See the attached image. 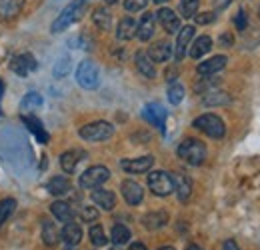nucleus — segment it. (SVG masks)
Instances as JSON below:
<instances>
[{
    "mask_svg": "<svg viewBox=\"0 0 260 250\" xmlns=\"http://www.w3.org/2000/svg\"><path fill=\"white\" fill-rule=\"evenodd\" d=\"M90 2L92 0H72L70 4H66L64 8H62V12L56 16V20L52 22V32L54 34L64 32L68 26H72L74 22H78L84 16V12H86V8H88Z\"/></svg>",
    "mask_w": 260,
    "mask_h": 250,
    "instance_id": "nucleus-1",
    "label": "nucleus"
},
{
    "mask_svg": "<svg viewBox=\"0 0 260 250\" xmlns=\"http://www.w3.org/2000/svg\"><path fill=\"white\" fill-rule=\"evenodd\" d=\"M176 152H178V157L182 158L186 164H190V166H200V164L206 160V154H208L206 144L200 142V140H196V138H186V140H182Z\"/></svg>",
    "mask_w": 260,
    "mask_h": 250,
    "instance_id": "nucleus-2",
    "label": "nucleus"
},
{
    "mask_svg": "<svg viewBox=\"0 0 260 250\" xmlns=\"http://www.w3.org/2000/svg\"><path fill=\"white\" fill-rule=\"evenodd\" d=\"M192 124H194L196 130L204 132L206 136H210V138H214V140H220V138H224V134H226V126L222 122V118L216 116V114H202V116L194 118Z\"/></svg>",
    "mask_w": 260,
    "mask_h": 250,
    "instance_id": "nucleus-3",
    "label": "nucleus"
},
{
    "mask_svg": "<svg viewBox=\"0 0 260 250\" xmlns=\"http://www.w3.org/2000/svg\"><path fill=\"white\" fill-rule=\"evenodd\" d=\"M80 138L88 140V142H104L108 138H112L114 134V126L106 120H96V122H90V124H84L78 130Z\"/></svg>",
    "mask_w": 260,
    "mask_h": 250,
    "instance_id": "nucleus-4",
    "label": "nucleus"
},
{
    "mask_svg": "<svg viewBox=\"0 0 260 250\" xmlns=\"http://www.w3.org/2000/svg\"><path fill=\"white\" fill-rule=\"evenodd\" d=\"M76 82L86 88V90H94L100 82V72L98 66L92 60H82L76 68Z\"/></svg>",
    "mask_w": 260,
    "mask_h": 250,
    "instance_id": "nucleus-5",
    "label": "nucleus"
},
{
    "mask_svg": "<svg viewBox=\"0 0 260 250\" xmlns=\"http://www.w3.org/2000/svg\"><path fill=\"white\" fill-rule=\"evenodd\" d=\"M148 186L152 190V194L156 196H168L174 192V180L172 174L164 172V170H154L148 174Z\"/></svg>",
    "mask_w": 260,
    "mask_h": 250,
    "instance_id": "nucleus-6",
    "label": "nucleus"
},
{
    "mask_svg": "<svg viewBox=\"0 0 260 250\" xmlns=\"http://www.w3.org/2000/svg\"><path fill=\"white\" fill-rule=\"evenodd\" d=\"M110 178V170L106 166H90L88 170L82 172L80 176V186L86 188V190H94V188L102 186L106 180Z\"/></svg>",
    "mask_w": 260,
    "mask_h": 250,
    "instance_id": "nucleus-7",
    "label": "nucleus"
},
{
    "mask_svg": "<svg viewBox=\"0 0 260 250\" xmlns=\"http://www.w3.org/2000/svg\"><path fill=\"white\" fill-rule=\"evenodd\" d=\"M152 164H154V157H138L120 160V168L128 174H144L152 168Z\"/></svg>",
    "mask_w": 260,
    "mask_h": 250,
    "instance_id": "nucleus-8",
    "label": "nucleus"
},
{
    "mask_svg": "<svg viewBox=\"0 0 260 250\" xmlns=\"http://www.w3.org/2000/svg\"><path fill=\"white\" fill-rule=\"evenodd\" d=\"M192 38H194V26H182L178 30V38H176V44H174V58L176 60H182L186 56Z\"/></svg>",
    "mask_w": 260,
    "mask_h": 250,
    "instance_id": "nucleus-9",
    "label": "nucleus"
},
{
    "mask_svg": "<svg viewBox=\"0 0 260 250\" xmlns=\"http://www.w3.org/2000/svg\"><path fill=\"white\" fill-rule=\"evenodd\" d=\"M226 63H228V58L224 54H216V56H212V58H208V60L198 64L196 72H198L202 78H208V76H214L216 72H220V70L226 66Z\"/></svg>",
    "mask_w": 260,
    "mask_h": 250,
    "instance_id": "nucleus-10",
    "label": "nucleus"
},
{
    "mask_svg": "<svg viewBox=\"0 0 260 250\" xmlns=\"http://www.w3.org/2000/svg\"><path fill=\"white\" fill-rule=\"evenodd\" d=\"M10 70L18 76H28L32 70H36V60L30 52H24V54H18L12 58L10 63Z\"/></svg>",
    "mask_w": 260,
    "mask_h": 250,
    "instance_id": "nucleus-11",
    "label": "nucleus"
},
{
    "mask_svg": "<svg viewBox=\"0 0 260 250\" xmlns=\"http://www.w3.org/2000/svg\"><path fill=\"white\" fill-rule=\"evenodd\" d=\"M156 18H158V22L162 24V28L168 34H174V32L180 30V18L176 16L174 10H170V8H158Z\"/></svg>",
    "mask_w": 260,
    "mask_h": 250,
    "instance_id": "nucleus-12",
    "label": "nucleus"
},
{
    "mask_svg": "<svg viewBox=\"0 0 260 250\" xmlns=\"http://www.w3.org/2000/svg\"><path fill=\"white\" fill-rule=\"evenodd\" d=\"M154 20H156V16L152 12L142 14V18L136 22V36H138V40L146 42V40L152 38V34H154Z\"/></svg>",
    "mask_w": 260,
    "mask_h": 250,
    "instance_id": "nucleus-13",
    "label": "nucleus"
},
{
    "mask_svg": "<svg viewBox=\"0 0 260 250\" xmlns=\"http://www.w3.org/2000/svg\"><path fill=\"white\" fill-rule=\"evenodd\" d=\"M122 196H124V200L128 202L130 206H138L142 202V198H144V190L134 180H124L122 182Z\"/></svg>",
    "mask_w": 260,
    "mask_h": 250,
    "instance_id": "nucleus-14",
    "label": "nucleus"
},
{
    "mask_svg": "<svg viewBox=\"0 0 260 250\" xmlns=\"http://www.w3.org/2000/svg\"><path fill=\"white\" fill-rule=\"evenodd\" d=\"M86 158V152L84 150H66L64 154L60 157V166L66 174H74L76 172V166Z\"/></svg>",
    "mask_w": 260,
    "mask_h": 250,
    "instance_id": "nucleus-15",
    "label": "nucleus"
},
{
    "mask_svg": "<svg viewBox=\"0 0 260 250\" xmlns=\"http://www.w3.org/2000/svg\"><path fill=\"white\" fill-rule=\"evenodd\" d=\"M146 54L150 56L152 63H166L172 56V44L168 40H158L150 46V50Z\"/></svg>",
    "mask_w": 260,
    "mask_h": 250,
    "instance_id": "nucleus-16",
    "label": "nucleus"
},
{
    "mask_svg": "<svg viewBox=\"0 0 260 250\" xmlns=\"http://www.w3.org/2000/svg\"><path fill=\"white\" fill-rule=\"evenodd\" d=\"M142 116L148 120V122H152L154 126H158L160 130H164V120H166V110H164L160 104H146L144 106V110H142Z\"/></svg>",
    "mask_w": 260,
    "mask_h": 250,
    "instance_id": "nucleus-17",
    "label": "nucleus"
},
{
    "mask_svg": "<svg viewBox=\"0 0 260 250\" xmlns=\"http://www.w3.org/2000/svg\"><path fill=\"white\" fill-rule=\"evenodd\" d=\"M92 202L102 210H112L116 206V194L104 188H94L92 192Z\"/></svg>",
    "mask_w": 260,
    "mask_h": 250,
    "instance_id": "nucleus-18",
    "label": "nucleus"
},
{
    "mask_svg": "<svg viewBox=\"0 0 260 250\" xmlns=\"http://www.w3.org/2000/svg\"><path fill=\"white\" fill-rule=\"evenodd\" d=\"M134 64H136V68H138V72H140L142 76H146V78H154V76H156L154 63L150 60V56H148L144 50H138V52L134 54Z\"/></svg>",
    "mask_w": 260,
    "mask_h": 250,
    "instance_id": "nucleus-19",
    "label": "nucleus"
},
{
    "mask_svg": "<svg viewBox=\"0 0 260 250\" xmlns=\"http://www.w3.org/2000/svg\"><path fill=\"white\" fill-rule=\"evenodd\" d=\"M172 180H174V190L178 194V200L186 202L190 198V194H192V180L186 174H174Z\"/></svg>",
    "mask_w": 260,
    "mask_h": 250,
    "instance_id": "nucleus-20",
    "label": "nucleus"
},
{
    "mask_svg": "<svg viewBox=\"0 0 260 250\" xmlns=\"http://www.w3.org/2000/svg\"><path fill=\"white\" fill-rule=\"evenodd\" d=\"M22 122H24V126L30 130L34 134V138L38 140V142H42V144H46L48 142V132L44 130V126H42V122L36 118V116H22Z\"/></svg>",
    "mask_w": 260,
    "mask_h": 250,
    "instance_id": "nucleus-21",
    "label": "nucleus"
},
{
    "mask_svg": "<svg viewBox=\"0 0 260 250\" xmlns=\"http://www.w3.org/2000/svg\"><path fill=\"white\" fill-rule=\"evenodd\" d=\"M60 236H62V240H64L68 246H74V244H78L82 240V228L76 222H66L62 232H60Z\"/></svg>",
    "mask_w": 260,
    "mask_h": 250,
    "instance_id": "nucleus-22",
    "label": "nucleus"
},
{
    "mask_svg": "<svg viewBox=\"0 0 260 250\" xmlns=\"http://www.w3.org/2000/svg\"><path fill=\"white\" fill-rule=\"evenodd\" d=\"M50 212L54 214V218L60 220V222H72L74 218V210H72V206L64 202V200H56V202H52V206H50Z\"/></svg>",
    "mask_w": 260,
    "mask_h": 250,
    "instance_id": "nucleus-23",
    "label": "nucleus"
},
{
    "mask_svg": "<svg viewBox=\"0 0 260 250\" xmlns=\"http://www.w3.org/2000/svg\"><path fill=\"white\" fill-rule=\"evenodd\" d=\"M168 222V212L166 210H154V212H148L144 218H142V224L148 228V230H158L166 226Z\"/></svg>",
    "mask_w": 260,
    "mask_h": 250,
    "instance_id": "nucleus-24",
    "label": "nucleus"
},
{
    "mask_svg": "<svg viewBox=\"0 0 260 250\" xmlns=\"http://www.w3.org/2000/svg\"><path fill=\"white\" fill-rule=\"evenodd\" d=\"M134 36H136V20L130 18V16L120 18V22L116 26V38L118 40H130Z\"/></svg>",
    "mask_w": 260,
    "mask_h": 250,
    "instance_id": "nucleus-25",
    "label": "nucleus"
},
{
    "mask_svg": "<svg viewBox=\"0 0 260 250\" xmlns=\"http://www.w3.org/2000/svg\"><path fill=\"white\" fill-rule=\"evenodd\" d=\"M42 240L46 246H56L60 240V232L56 228V224L52 220H44L42 222Z\"/></svg>",
    "mask_w": 260,
    "mask_h": 250,
    "instance_id": "nucleus-26",
    "label": "nucleus"
},
{
    "mask_svg": "<svg viewBox=\"0 0 260 250\" xmlns=\"http://www.w3.org/2000/svg\"><path fill=\"white\" fill-rule=\"evenodd\" d=\"M24 6V0H0V16L4 20L14 18Z\"/></svg>",
    "mask_w": 260,
    "mask_h": 250,
    "instance_id": "nucleus-27",
    "label": "nucleus"
},
{
    "mask_svg": "<svg viewBox=\"0 0 260 250\" xmlns=\"http://www.w3.org/2000/svg\"><path fill=\"white\" fill-rule=\"evenodd\" d=\"M210 48H212V40H210V36H198L194 42H192V46H190V56L192 58H202L206 52H210Z\"/></svg>",
    "mask_w": 260,
    "mask_h": 250,
    "instance_id": "nucleus-28",
    "label": "nucleus"
},
{
    "mask_svg": "<svg viewBox=\"0 0 260 250\" xmlns=\"http://www.w3.org/2000/svg\"><path fill=\"white\" fill-rule=\"evenodd\" d=\"M92 22L96 24L98 28L108 30V28L112 26V14H110V10H108V8H104V6L94 8V12H92Z\"/></svg>",
    "mask_w": 260,
    "mask_h": 250,
    "instance_id": "nucleus-29",
    "label": "nucleus"
},
{
    "mask_svg": "<svg viewBox=\"0 0 260 250\" xmlns=\"http://www.w3.org/2000/svg\"><path fill=\"white\" fill-rule=\"evenodd\" d=\"M70 186L72 184H70V180L66 176H54L48 182V192L54 194V196H62L66 192H70Z\"/></svg>",
    "mask_w": 260,
    "mask_h": 250,
    "instance_id": "nucleus-30",
    "label": "nucleus"
},
{
    "mask_svg": "<svg viewBox=\"0 0 260 250\" xmlns=\"http://www.w3.org/2000/svg\"><path fill=\"white\" fill-rule=\"evenodd\" d=\"M130 228L128 226H124V224H114L112 226V232H110V240L114 242V244H126L130 240Z\"/></svg>",
    "mask_w": 260,
    "mask_h": 250,
    "instance_id": "nucleus-31",
    "label": "nucleus"
},
{
    "mask_svg": "<svg viewBox=\"0 0 260 250\" xmlns=\"http://www.w3.org/2000/svg\"><path fill=\"white\" fill-rule=\"evenodd\" d=\"M202 102L206 106H222V104L230 102V96L226 92H222V90H210V92L202 98Z\"/></svg>",
    "mask_w": 260,
    "mask_h": 250,
    "instance_id": "nucleus-32",
    "label": "nucleus"
},
{
    "mask_svg": "<svg viewBox=\"0 0 260 250\" xmlns=\"http://www.w3.org/2000/svg\"><path fill=\"white\" fill-rule=\"evenodd\" d=\"M16 210V198H4L0 200V226L10 218Z\"/></svg>",
    "mask_w": 260,
    "mask_h": 250,
    "instance_id": "nucleus-33",
    "label": "nucleus"
},
{
    "mask_svg": "<svg viewBox=\"0 0 260 250\" xmlns=\"http://www.w3.org/2000/svg\"><path fill=\"white\" fill-rule=\"evenodd\" d=\"M182 98H184V86L178 84V82H172V84L168 86V102L176 106V104L182 102Z\"/></svg>",
    "mask_w": 260,
    "mask_h": 250,
    "instance_id": "nucleus-34",
    "label": "nucleus"
},
{
    "mask_svg": "<svg viewBox=\"0 0 260 250\" xmlns=\"http://www.w3.org/2000/svg\"><path fill=\"white\" fill-rule=\"evenodd\" d=\"M88 234H90V242H92L94 246H104V244L108 242V238H106V234H104V228H102L100 224H94V226L88 230Z\"/></svg>",
    "mask_w": 260,
    "mask_h": 250,
    "instance_id": "nucleus-35",
    "label": "nucleus"
},
{
    "mask_svg": "<svg viewBox=\"0 0 260 250\" xmlns=\"http://www.w3.org/2000/svg\"><path fill=\"white\" fill-rule=\"evenodd\" d=\"M20 106H22V110H34V108L42 106V96H40L38 92H28L24 98H22Z\"/></svg>",
    "mask_w": 260,
    "mask_h": 250,
    "instance_id": "nucleus-36",
    "label": "nucleus"
},
{
    "mask_svg": "<svg viewBox=\"0 0 260 250\" xmlns=\"http://www.w3.org/2000/svg\"><path fill=\"white\" fill-rule=\"evenodd\" d=\"M198 12V0H180V14L184 18H192Z\"/></svg>",
    "mask_w": 260,
    "mask_h": 250,
    "instance_id": "nucleus-37",
    "label": "nucleus"
},
{
    "mask_svg": "<svg viewBox=\"0 0 260 250\" xmlns=\"http://www.w3.org/2000/svg\"><path fill=\"white\" fill-rule=\"evenodd\" d=\"M52 72H54V76H56V78H64L66 74L70 72V58H68V56L58 58L56 64H54V68H52Z\"/></svg>",
    "mask_w": 260,
    "mask_h": 250,
    "instance_id": "nucleus-38",
    "label": "nucleus"
},
{
    "mask_svg": "<svg viewBox=\"0 0 260 250\" xmlns=\"http://www.w3.org/2000/svg\"><path fill=\"white\" fill-rule=\"evenodd\" d=\"M148 2L150 0H124V8L128 12H138V10H144Z\"/></svg>",
    "mask_w": 260,
    "mask_h": 250,
    "instance_id": "nucleus-39",
    "label": "nucleus"
},
{
    "mask_svg": "<svg viewBox=\"0 0 260 250\" xmlns=\"http://www.w3.org/2000/svg\"><path fill=\"white\" fill-rule=\"evenodd\" d=\"M80 216L84 222H94L98 218V210L94 206H84L82 210H80Z\"/></svg>",
    "mask_w": 260,
    "mask_h": 250,
    "instance_id": "nucleus-40",
    "label": "nucleus"
},
{
    "mask_svg": "<svg viewBox=\"0 0 260 250\" xmlns=\"http://www.w3.org/2000/svg\"><path fill=\"white\" fill-rule=\"evenodd\" d=\"M234 24H236V28H238V30H244V28L248 26L246 10H244V8H240V10H238V14H236V18H234Z\"/></svg>",
    "mask_w": 260,
    "mask_h": 250,
    "instance_id": "nucleus-41",
    "label": "nucleus"
},
{
    "mask_svg": "<svg viewBox=\"0 0 260 250\" xmlns=\"http://www.w3.org/2000/svg\"><path fill=\"white\" fill-rule=\"evenodd\" d=\"M214 18H216V12H212V10H210V12L196 14V22H198V24H210Z\"/></svg>",
    "mask_w": 260,
    "mask_h": 250,
    "instance_id": "nucleus-42",
    "label": "nucleus"
},
{
    "mask_svg": "<svg viewBox=\"0 0 260 250\" xmlns=\"http://www.w3.org/2000/svg\"><path fill=\"white\" fill-rule=\"evenodd\" d=\"M232 42H234L232 34H228V32L220 34V44H222V46H232Z\"/></svg>",
    "mask_w": 260,
    "mask_h": 250,
    "instance_id": "nucleus-43",
    "label": "nucleus"
},
{
    "mask_svg": "<svg viewBox=\"0 0 260 250\" xmlns=\"http://www.w3.org/2000/svg\"><path fill=\"white\" fill-rule=\"evenodd\" d=\"M222 250H240V248H238L236 240H226V242H224V246H222Z\"/></svg>",
    "mask_w": 260,
    "mask_h": 250,
    "instance_id": "nucleus-44",
    "label": "nucleus"
},
{
    "mask_svg": "<svg viewBox=\"0 0 260 250\" xmlns=\"http://www.w3.org/2000/svg\"><path fill=\"white\" fill-rule=\"evenodd\" d=\"M128 250H148V248H146V246H144L142 242H132Z\"/></svg>",
    "mask_w": 260,
    "mask_h": 250,
    "instance_id": "nucleus-45",
    "label": "nucleus"
},
{
    "mask_svg": "<svg viewBox=\"0 0 260 250\" xmlns=\"http://www.w3.org/2000/svg\"><path fill=\"white\" fill-rule=\"evenodd\" d=\"M174 78H176V68L166 70V80H174Z\"/></svg>",
    "mask_w": 260,
    "mask_h": 250,
    "instance_id": "nucleus-46",
    "label": "nucleus"
},
{
    "mask_svg": "<svg viewBox=\"0 0 260 250\" xmlns=\"http://www.w3.org/2000/svg\"><path fill=\"white\" fill-rule=\"evenodd\" d=\"M228 2H230V0H216V8H220V6L224 8V6H226Z\"/></svg>",
    "mask_w": 260,
    "mask_h": 250,
    "instance_id": "nucleus-47",
    "label": "nucleus"
},
{
    "mask_svg": "<svg viewBox=\"0 0 260 250\" xmlns=\"http://www.w3.org/2000/svg\"><path fill=\"white\" fill-rule=\"evenodd\" d=\"M186 250H202V248H200L198 244H188V246H186Z\"/></svg>",
    "mask_w": 260,
    "mask_h": 250,
    "instance_id": "nucleus-48",
    "label": "nucleus"
},
{
    "mask_svg": "<svg viewBox=\"0 0 260 250\" xmlns=\"http://www.w3.org/2000/svg\"><path fill=\"white\" fill-rule=\"evenodd\" d=\"M2 90H4V84H2V80H0V96H2Z\"/></svg>",
    "mask_w": 260,
    "mask_h": 250,
    "instance_id": "nucleus-49",
    "label": "nucleus"
},
{
    "mask_svg": "<svg viewBox=\"0 0 260 250\" xmlns=\"http://www.w3.org/2000/svg\"><path fill=\"white\" fill-rule=\"evenodd\" d=\"M158 250H174L172 246H162V248H158Z\"/></svg>",
    "mask_w": 260,
    "mask_h": 250,
    "instance_id": "nucleus-50",
    "label": "nucleus"
},
{
    "mask_svg": "<svg viewBox=\"0 0 260 250\" xmlns=\"http://www.w3.org/2000/svg\"><path fill=\"white\" fill-rule=\"evenodd\" d=\"M156 4H164V2H168V0H154Z\"/></svg>",
    "mask_w": 260,
    "mask_h": 250,
    "instance_id": "nucleus-51",
    "label": "nucleus"
},
{
    "mask_svg": "<svg viewBox=\"0 0 260 250\" xmlns=\"http://www.w3.org/2000/svg\"><path fill=\"white\" fill-rule=\"evenodd\" d=\"M104 2H106V4H114L116 0H104Z\"/></svg>",
    "mask_w": 260,
    "mask_h": 250,
    "instance_id": "nucleus-52",
    "label": "nucleus"
}]
</instances>
